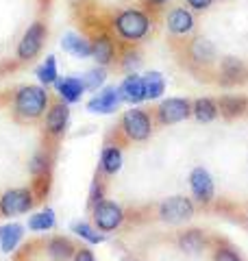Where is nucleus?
Returning a JSON list of instances; mask_svg holds the SVG:
<instances>
[{
    "label": "nucleus",
    "mask_w": 248,
    "mask_h": 261,
    "mask_svg": "<svg viewBox=\"0 0 248 261\" xmlns=\"http://www.w3.org/2000/svg\"><path fill=\"white\" fill-rule=\"evenodd\" d=\"M157 15H153L142 5H127L107 13V24L120 44H139L151 37L155 31Z\"/></svg>",
    "instance_id": "obj_1"
},
{
    "label": "nucleus",
    "mask_w": 248,
    "mask_h": 261,
    "mask_svg": "<svg viewBox=\"0 0 248 261\" xmlns=\"http://www.w3.org/2000/svg\"><path fill=\"white\" fill-rule=\"evenodd\" d=\"M51 100L53 98L44 85H20L18 89H13L9 100L11 118L18 124L33 126L44 120Z\"/></svg>",
    "instance_id": "obj_2"
},
{
    "label": "nucleus",
    "mask_w": 248,
    "mask_h": 261,
    "mask_svg": "<svg viewBox=\"0 0 248 261\" xmlns=\"http://www.w3.org/2000/svg\"><path fill=\"white\" fill-rule=\"evenodd\" d=\"M153 128H155V120L151 116V111H144V109H129L122 113V120H120V126L118 130L122 133V137L127 142H146L148 137L153 135Z\"/></svg>",
    "instance_id": "obj_3"
},
{
    "label": "nucleus",
    "mask_w": 248,
    "mask_h": 261,
    "mask_svg": "<svg viewBox=\"0 0 248 261\" xmlns=\"http://www.w3.org/2000/svg\"><path fill=\"white\" fill-rule=\"evenodd\" d=\"M46 39H48V24H46L44 18H37L27 31H24L20 44H18V48H15L18 61H22V63L35 61L41 55V50H44Z\"/></svg>",
    "instance_id": "obj_4"
},
{
    "label": "nucleus",
    "mask_w": 248,
    "mask_h": 261,
    "mask_svg": "<svg viewBox=\"0 0 248 261\" xmlns=\"http://www.w3.org/2000/svg\"><path fill=\"white\" fill-rule=\"evenodd\" d=\"M70 124V107L61 98H55L48 105V111L44 116V140L57 144L65 135Z\"/></svg>",
    "instance_id": "obj_5"
},
{
    "label": "nucleus",
    "mask_w": 248,
    "mask_h": 261,
    "mask_svg": "<svg viewBox=\"0 0 248 261\" xmlns=\"http://www.w3.org/2000/svg\"><path fill=\"white\" fill-rule=\"evenodd\" d=\"M37 196L33 192V187H11L0 194V216L3 218H13L29 214L35 205Z\"/></svg>",
    "instance_id": "obj_6"
},
{
    "label": "nucleus",
    "mask_w": 248,
    "mask_h": 261,
    "mask_svg": "<svg viewBox=\"0 0 248 261\" xmlns=\"http://www.w3.org/2000/svg\"><path fill=\"white\" fill-rule=\"evenodd\" d=\"M153 113H155V122L159 126L179 124V122L192 116V100H187V98H165V100L157 105Z\"/></svg>",
    "instance_id": "obj_7"
},
{
    "label": "nucleus",
    "mask_w": 248,
    "mask_h": 261,
    "mask_svg": "<svg viewBox=\"0 0 248 261\" xmlns=\"http://www.w3.org/2000/svg\"><path fill=\"white\" fill-rule=\"evenodd\" d=\"M194 202L187 198V196H170L159 202L157 207V214H159V220L168 224H181L187 222L189 218L194 216Z\"/></svg>",
    "instance_id": "obj_8"
},
{
    "label": "nucleus",
    "mask_w": 248,
    "mask_h": 261,
    "mask_svg": "<svg viewBox=\"0 0 248 261\" xmlns=\"http://www.w3.org/2000/svg\"><path fill=\"white\" fill-rule=\"evenodd\" d=\"M185 59L192 68H211L218 61V50L209 39L205 37H192L185 42Z\"/></svg>",
    "instance_id": "obj_9"
},
{
    "label": "nucleus",
    "mask_w": 248,
    "mask_h": 261,
    "mask_svg": "<svg viewBox=\"0 0 248 261\" xmlns=\"http://www.w3.org/2000/svg\"><path fill=\"white\" fill-rule=\"evenodd\" d=\"M165 29H168V35H172L175 39L189 37L196 29L194 11H189L187 7H172V9L165 13Z\"/></svg>",
    "instance_id": "obj_10"
},
{
    "label": "nucleus",
    "mask_w": 248,
    "mask_h": 261,
    "mask_svg": "<svg viewBox=\"0 0 248 261\" xmlns=\"http://www.w3.org/2000/svg\"><path fill=\"white\" fill-rule=\"evenodd\" d=\"M92 211H94V226L103 233H111L115 228H120L124 222V211L118 202H113V200L105 198L98 202Z\"/></svg>",
    "instance_id": "obj_11"
},
{
    "label": "nucleus",
    "mask_w": 248,
    "mask_h": 261,
    "mask_svg": "<svg viewBox=\"0 0 248 261\" xmlns=\"http://www.w3.org/2000/svg\"><path fill=\"white\" fill-rule=\"evenodd\" d=\"M189 187H192V196L196 202L201 205H209L216 196V185H213V178L209 174V170H205L203 166H196L192 172H189Z\"/></svg>",
    "instance_id": "obj_12"
},
{
    "label": "nucleus",
    "mask_w": 248,
    "mask_h": 261,
    "mask_svg": "<svg viewBox=\"0 0 248 261\" xmlns=\"http://www.w3.org/2000/svg\"><path fill=\"white\" fill-rule=\"evenodd\" d=\"M122 105V96L118 87H103L92 100L87 102V109L92 113H101V116H107V113H113Z\"/></svg>",
    "instance_id": "obj_13"
},
{
    "label": "nucleus",
    "mask_w": 248,
    "mask_h": 261,
    "mask_svg": "<svg viewBox=\"0 0 248 261\" xmlns=\"http://www.w3.org/2000/svg\"><path fill=\"white\" fill-rule=\"evenodd\" d=\"M122 146L124 142H118V140H111L105 144L103 148V154H101V174H107V176H113L120 172L122 168Z\"/></svg>",
    "instance_id": "obj_14"
},
{
    "label": "nucleus",
    "mask_w": 248,
    "mask_h": 261,
    "mask_svg": "<svg viewBox=\"0 0 248 261\" xmlns=\"http://www.w3.org/2000/svg\"><path fill=\"white\" fill-rule=\"evenodd\" d=\"M120 96L122 102H131V105H139L146 100V87H144V79L135 74V72H129L124 81L120 83Z\"/></svg>",
    "instance_id": "obj_15"
},
{
    "label": "nucleus",
    "mask_w": 248,
    "mask_h": 261,
    "mask_svg": "<svg viewBox=\"0 0 248 261\" xmlns=\"http://www.w3.org/2000/svg\"><path fill=\"white\" fill-rule=\"evenodd\" d=\"M207 244H209L207 233L201 231V228H187V231L179 233V238H177V246L183 252H187V255H198V252H203L207 248Z\"/></svg>",
    "instance_id": "obj_16"
},
{
    "label": "nucleus",
    "mask_w": 248,
    "mask_h": 261,
    "mask_svg": "<svg viewBox=\"0 0 248 261\" xmlns=\"http://www.w3.org/2000/svg\"><path fill=\"white\" fill-rule=\"evenodd\" d=\"M55 87H57V94H59V98H61V100H65L68 105L79 102L83 92H85V85H83V79L81 76H63V79H57L55 81Z\"/></svg>",
    "instance_id": "obj_17"
},
{
    "label": "nucleus",
    "mask_w": 248,
    "mask_h": 261,
    "mask_svg": "<svg viewBox=\"0 0 248 261\" xmlns=\"http://www.w3.org/2000/svg\"><path fill=\"white\" fill-rule=\"evenodd\" d=\"M24 240V224L20 222H7L0 226V250L5 255H9L20 246V242Z\"/></svg>",
    "instance_id": "obj_18"
},
{
    "label": "nucleus",
    "mask_w": 248,
    "mask_h": 261,
    "mask_svg": "<svg viewBox=\"0 0 248 261\" xmlns=\"http://www.w3.org/2000/svg\"><path fill=\"white\" fill-rule=\"evenodd\" d=\"M61 46H63L65 53H70L72 57H79V59L92 57V44H89V37L81 35V33H65Z\"/></svg>",
    "instance_id": "obj_19"
},
{
    "label": "nucleus",
    "mask_w": 248,
    "mask_h": 261,
    "mask_svg": "<svg viewBox=\"0 0 248 261\" xmlns=\"http://www.w3.org/2000/svg\"><path fill=\"white\" fill-rule=\"evenodd\" d=\"M246 76V65L237 59V57H225L220 59V81L227 85H233L244 81Z\"/></svg>",
    "instance_id": "obj_20"
},
{
    "label": "nucleus",
    "mask_w": 248,
    "mask_h": 261,
    "mask_svg": "<svg viewBox=\"0 0 248 261\" xmlns=\"http://www.w3.org/2000/svg\"><path fill=\"white\" fill-rule=\"evenodd\" d=\"M218 109H220V116L227 118V120H235L239 116H244L248 111V100L244 96H222L218 100Z\"/></svg>",
    "instance_id": "obj_21"
},
{
    "label": "nucleus",
    "mask_w": 248,
    "mask_h": 261,
    "mask_svg": "<svg viewBox=\"0 0 248 261\" xmlns=\"http://www.w3.org/2000/svg\"><path fill=\"white\" fill-rule=\"evenodd\" d=\"M77 246L68 238H53L46 244V255L53 261H72Z\"/></svg>",
    "instance_id": "obj_22"
},
{
    "label": "nucleus",
    "mask_w": 248,
    "mask_h": 261,
    "mask_svg": "<svg viewBox=\"0 0 248 261\" xmlns=\"http://www.w3.org/2000/svg\"><path fill=\"white\" fill-rule=\"evenodd\" d=\"M192 116L203 122V124H209V122H213L218 116H220V109H218V102L213 100V98H196V100L192 102Z\"/></svg>",
    "instance_id": "obj_23"
},
{
    "label": "nucleus",
    "mask_w": 248,
    "mask_h": 261,
    "mask_svg": "<svg viewBox=\"0 0 248 261\" xmlns=\"http://www.w3.org/2000/svg\"><path fill=\"white\" fill-rule=\"evenodd\" d=\"M139 63H142V55H139L135 44H120V55H118L120 70H124V72H135Z\"/></svg>",
    "instance_id": "obj_24"
},
{
    "label": "nucleus",
    "mask_w": 248,
    "mask_h": 261,
    "mask_svg": "<svg viewBox=\"0 0 248 261\" xmlns=\"http://www.w3.org/2000/svg\"><path fill=\"white\" fill-rule=\"evenodd\" d=\"M57 224V218H55V211L51 207H46V209H41L37 211V214H33L29 218V228L31 231H35V233H44V231H51V228H55Z\"/></svg>",
    "instance_id": "obj_25"
},
{
    "label": "nucleus",
    "mask_w": 248,
    "mask_h": 261,
    "mask_svg": "<svg viewBox=\"0 0 248 261\" xmlns=\"http://www.w3.org/2000/svg\"><path fill=\"white\" fill-rule=\"evenodd\" d=\"M144 79V87H146V100H157V98H161L163 92H165V79L161 72H146L142 76Z\"/></svg>",
    "instance_id": "obj_26"
},
{
    "label": "nucleus",
    "mask_w": 248,
    "mask_h": 261,
    "mask_svg": "<svg viewBox=\"0 0 248 261\" xmlns=\"http://www.w3.org/2000/svg\"><path fill=\"white\" fill-rule=\"evenodd\" d=\"M211 261H244V259L239 257L235 246H231L229 242L216 240L213 242V248H211Z\"/></svg>",
    "instance_id": "obj_27"
},
{
    "label": "nucleus",
    "mask_w": 248,
    "mask_h": 261,
    "mask_svg": "<svg viewBox=\"0 0 248 261\" xmlns=\"http://www.w3.org/2000/svg\"><path fill=\"white\" fill-rule=\"evenodd\" d=\"M81 79H83V85H85V92H98V89L105 85V81H107V68L98 65V68L87 70Z\"/></svg>",
    "instance_id": "obj_28"
},
{
    "label": "nucleus",
    "mask_w": 248,
    "mask_h": 261,
    "mask_svg": "<svg viewBox=\"0 0 248 261\" xmlns=\"http://www.w3.org/2000/svg\"><path fill=\"white\" fill-rule=\"evenodd\" d=\"M37 79L41 85H55V81L59 79V74H57V59L55 55H48L44 63L37 68Z\"/></svg>",
    "instance_id": "obj_29"
},
{
    "label": "nucleus",
    "mask_w": 248,
    "mask_h": 261,
    "mask_svg": "<svg viewBox=\"0 0 248 261\" xmlns=\"http://www.w3.org/2000/svg\"><path fill=\"white\" fill-rule=\"evenodd\" d=\"M72 233H77L79 238H83L89 244H103L105 242V235L103 231H98L96 226H92L89 222H74L72 224Z\"/></svg>",
    "instance_id": "obj_30"
},
{
    "label": "nucleus",
    "mask_w": 248,
    "mask_h": 261,
    "mask_svg": "<svg viewBox=\"0 0 248 261\" xmlns=\"http://www.w3.org/2000/svg\"><path fill=\"white\" fill-rule=\"evenodd\" d=\"M101 200H105V183L101 178V172H98L92 181V190H89V209H94Z\"/></svg>",
    "instance_id": "obj_31"
},
{
    "label": "nucleus",
    "mask_w": 248,
    "mask_h": 261,
    "mask_svg": "<svg viewBox=\"0 0 248 261\" xmlns=\"http://www.w3.org/2000/svg\"><path fill=\"white\" fill-rule=\"evenodd\" d=\"M170 3L172 0H139V5L151 11L153 15H159L161 11H165V7H168Z\"/></svg>",
    "instance_id": "obj_32"
},
{
    "label": "nucleus",
    "mask_w": 248,
    "mask_h": 261,
    "mask_svg": "<svg viewBox=\"0 0 248 261\" xmlns=\"http://www.w3.org/2000/svg\"><path fill=\"white\" fill-rule=\"evenodd\" d=\"M213 3H216V0H185V7L194 13H205L211 9Z\"/></svg>",
    "instance_id": "obj_33"
},
{
    "label": "nucleus",
    "mask_w": 248,
    "mask_h": 261,
    "mask_svg": "<svg viewBox=\"0 0 248 261\" xmlns=\"http://www.w3.org/2000/svg\"><path fill=\"white\" fill-rule=\"evenodd\" d=\"M72 261H96V257H94V252L89 248H77Z\"/></svg>",
    "instance_id": "obj_34"
},
{
    "label": "nucleus",
    "mask_w": 248,
    "mask_h": 261,
    "mask_svg": "<svg viewBox=\"0 0 248 261\" xmlns=\"http://www.w3.org/2000/svg\"><path fill=\"white\" fill-rule=\"evenodd\" d=\"M92 3H94V0H70V5L74 7V9H81V7H87Z\"/></svg>",
    "instance_id": "obj_35"
},
{
    "label": "nucleus",
    "mask_w": 248,
    "mask_h": 261,
    "mask_svg": "<svg viewBox=\"0 0 248 261\" xmlns=\"http://www.w3.org/2000/svg\"><path fill=\"white\" fill-rule=\"evenodd\" d=\"M37 5H39L41 13H48V9H51V5H53V0H37Z\"/></svg>",
    "instance_id": "obj_36"
},
{
    "label": "nucleus",
    "mask_w": 248,
    "mask_h": 261,
    "mask_svg": "<svg viewBox=\"0 0 248 261\" xmlns=\"http://www.w3.org/2000/svg\"><path fill=\"white\" fill-rule=\"evenodd\" d=\"M113 3H120V0H113Z\"/></svg>",
    "instance_id": "obj_37"
}]
</instances>
